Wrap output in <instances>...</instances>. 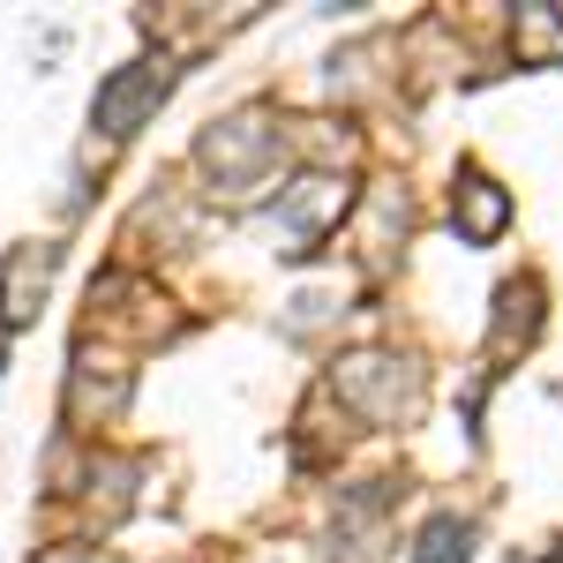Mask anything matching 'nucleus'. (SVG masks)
Instances as JSON below:
<instances>
[{
    "instance_id": "1",
    "label": "nucleus",
    "mask_w": 563,
    "mask_h": 563,
    "mask_svg": "<svg viewBox=\"0 0 563 563\" xmlns=\"http://www.w3.org/2000/svg\"><path fill=\"white\" fill-rule=\"evenodd\" d=\"M166 90H174V60L158 53V60H129V68H113L98 98H90V129H106L113 143H129L158 106H166Z\"/></svg>"
},
{
    "instance_id": "2",
    "label": "nucleus",
    "mask_w": 563,
    "mask_h": 563,
    "mask_svg": "<svg viewBox=\"0 0 563 563\" xmlns=\"http://www.w3.org/2000/svg\"><path fill=\"white\" fill-rule=\"evenodd\" d=\"M339 398L361 406L368 421H398V413L421 406V376L406 361H390V353H353L346 368H339Z\"/></svg>"
},
{
    "instance_id": "3",
    "label": "nucleus",
    "mask_w": 563,
    "mask_h": 563,
    "mask_svg": "<svg viewBox=\"0 0 563 563\" xmlns=\"http://www.w3.org/2000/svg\"><path fill=\"white\" fill-rule=\"evenodd\" d=\"M203 166H211L218 188H256L271 166H278V129H263L256 113H241V121H225V129L203 135V151H196Z\"/></svg>"
},
{
    "instance_id": "4",
    "label": "nucleus",
    "mask_w": 563,
    "mask_h": 563,
    "mask_svg": "<svg viewBox=\"0 0 563 563\" xmlns=\"http://www.w3.org/2000/svg\"><path fill=\"white\" fill-rule=\"evenodd\" d=\"M339 211H346V188H339V180H294V188H286V203H278L286 233H294V249H286V256H308V249H316V233H323Z\"/></svg>"
},
{
    "instance_id": "5",
    "label": "nucleus",
    "mask_w": 563,
    "mask_h": 563,
    "mask_svg": "<svg viewBox=\"0 0 563 563\" xmlns=\"http://www.w3.org/2000/svg\"><path fill=\"white\" fill-rule=\"evenodd\" d=\"M53 286V249H15L0 271V323H31Z\"/></svg>"
},
{
    "instance_id": "6",
    "label": "nucleus",
    "mask_w": 563,
    "mask_h": 563,
    "mask_svg": "<svg viewBox=\"0 0 563 563\" xmlns=\"http://www.w3.org/2000/svg\"><path fill=\"white\" fill-rule=\"evenodd\" d=\"M451 218H459V233H466V241H496V233H504V218H511V203H504V188H496V180L466 174V180H459V196H451Z\"/></svg>"
},
{
    "instance_id": "7",
    "label": "nucleus",
    "mask_w": 563,
    "mask_h": 563,
    "mask_svg": "<svg viewBox=\"0 0 563 563\" xmlns=\"http://www.w3.org/2000/svg\"><path fill=\"white\" fill-rule=\"evenodd\" d=\"M466 556H474V526L451 519V511H435L413 541V563H466Z\"/></svg>"
},
{
    "instance_id": "8",
    "label": "nucleus",
    "mask_w": 563,
    "mask_h": 563,
    "mask_svg": "<svg viewBox=\"0 0 563 563\" xmlns=\"http://www.w3.org/2000/svg\"><path fill=\"white\" fill-rule=\"evenodd\" d=\"M519 53H563V15L556 8H519Z\"/></svg>"
}]
</instances>
